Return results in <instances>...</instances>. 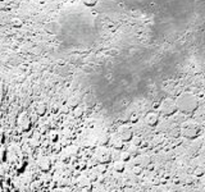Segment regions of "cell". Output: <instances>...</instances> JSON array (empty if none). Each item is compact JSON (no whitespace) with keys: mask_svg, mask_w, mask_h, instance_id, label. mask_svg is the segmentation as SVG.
Listing matches in <instances>:
<instances>
[{"mask_svg":"<svg viewBox=\"0 0 205 192\" xmlns=\"http://www.w3.org/2000/svg\"><path fill=\"white\" fill-rule=\"evenodd\" d=\"M83 4L87 5V7H94V5L98 3V0H82Z\"/></svg>","mask_w":205,"mask_h":192,"instance_id":"obj_1","label":"cell"}]
</instances>
